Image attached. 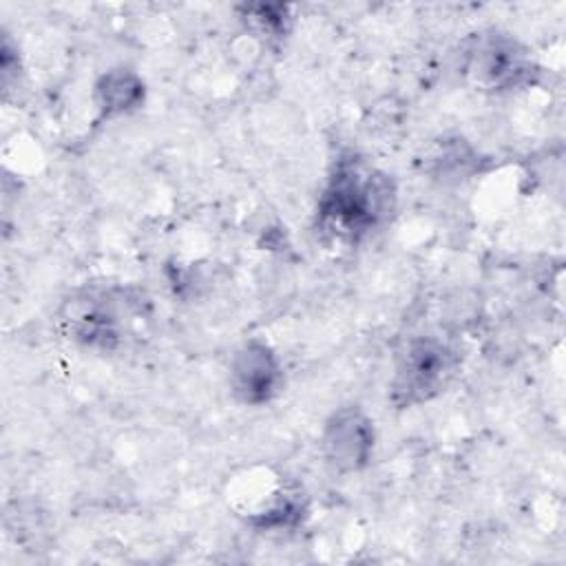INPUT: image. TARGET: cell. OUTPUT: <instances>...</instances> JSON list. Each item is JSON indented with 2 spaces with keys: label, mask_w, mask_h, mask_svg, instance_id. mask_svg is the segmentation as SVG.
Segmentation results:
<instances>
[{
  "label": "cell",
  "mask_w": 566,
  "mask_h": 566,
  "mask_svg": "<svg viewBox=\"0 0 566 566\" xmlns=\"http://www.w3.org/2000/svg\"><path fill=\"white\" fill-rule=\"evenodd\" d=\"M144 99V82L130 69L106 71L95 84V102L102 117L135 111Z\"/></svg>",
  "instance_id": "52a82bcc"
},
{
  "label": "cell",
  "mask_w": 566,
  "mask_h": 566,
  "mask_svg": "<svg viewBox=\"0 0 566 566\" xmlns=\"http://www.w3.org/2000/svg\"><path fill=\"white\" fill-rule=\"evenodd\" d=\"M374 422L358 407L336 409L321 433L323 455L327 464L340 473L360 471L374 453Z\"/></svg>",
  "instance_id": "3957f363"
},
{
  "label": "cell",
  "mask_w": 566,
  "mask_h": 566,
  "mask_svg": "<svg viewBox=\"0 0 566 566\" xmlns=\"http://www.w3.org/2000/svg\"><path fill=\"white\" fill-rule=\"evenodd\" d=\"M391 199L394 186L385 175L345 159L318 201V219L332 234L354 241L389 210Z\"/></svg>",
  "instance_id": "6da1fadb"
},
{
  "label": "cell",
  "mask_w": 566,
  "mask_h": 566,
  "mask_svg": "<svg viewBox=\"0 0 566 566\" xmlns=\"http://www.w3.org/2000/svg\"><path fill=\"white\" fill-rule=\"evenodd\" d=\"M531 57L509 38L489 35L478 40L467 57V73L482 88L506 91L531 77Z\"/></svg>",
  "instance_id": "277c9868"
},
{
  "label": "cell",
  "mask_w": 566,
  "mask_h": 566,
  "mask_svg": "<svg viewBox=\"0 0 566 566\" xmlns=\"http://www.w3.org/2000/svg\"><path fill=\"white\" fill-rule=\"evenodd\" d=\"M283 382V367L263 340L243 343L230 360V387L245 405H263L274 398Z\"/></svg>",
  "instance_id": "5b68a950"
},
{
  "label": "cell",
  "mask_w": 566,
  "mask_h": 566,
  "mask_svg": "<svg viewBox=\"0 0 566 566\" xmlns=\"http://www.w3.org/2000/svg\"><path fill=\"white\" fill-rule=\"evenodd\" d=\"M245 24L265 40H281L290 31V13L283 4H248L243 7Z\"/></svg>",
  "instance_id": "ba28073f"
},
{
  "label": "cell",
  "mask_w": 566,
  "mask_h": 566,
  "mask_svg": "<svg viewBox=\"0 0 566 566\" xmlns=\"http://www.w3.org/2000/svg\"><path fill=\"white\" fill-rule=\"evenodd\" d=\"M64 323H69L71 336L84 345L111 347L117 340V316L102 298L71 301Z\"/></svg>",
  "instance_id": "8992f818"
},
{
  "label": "cell",
  "mask_w": 566,
  "mask_h": 566,
  "mask_svg": "<svg viewBox=\"0 0 566 566\" xmlns=\"http://www.w3.org/2000/svg\"><path fill=\"white\" fill-rule=\"evenodd\" d=\"M458 369L455 352L436 336H418L398 354L391 402L400 409L427 402L444 391Z\"/></svg>",
  "instance_id": "7a4b0ae2"
}]
</instances>
